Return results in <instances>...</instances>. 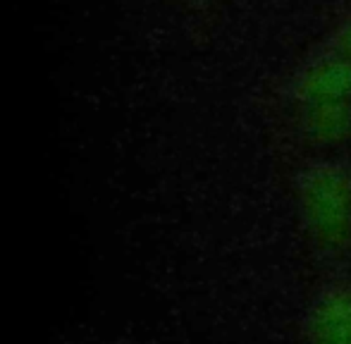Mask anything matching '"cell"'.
<instances>
[{"label": "cell", "mask_w": 351, "mask_h": 344, "mask_svg": "<svg viewBox=\"0 0 351 344\" xmlns=\"http://www.w3.org/2000/svg\"><path fill=\"white\" fill-rule=\"evenodd\" d=\"M301 130L318 144H342L351 139V101L306 103L301 110Z\"/></svg>", "instance_id": "3957f363"}, {"label": "cell", "mask_w": 351, "mask_h": 344, "mask_svg": "<svg viewBox=\"0 0 351 344\" xmlns=\"http://www.w3.org/2000/svg\"><path fill=\"white\" fill-rule=\"evenodd\" d=\"M294 96L301 103H330L351 101V58L332 53L320 58L299 75Z\"/></svg>", "instance_id": "7a4b0ae2"}, {"label": "cell", "mask_w": 351, "mask_h": 344, "mask_svg": "<svg viewBox=\"0 0 351 344\" xmlns=\"http://www.w3.org/2000/svg\"><path fill=\"white\" fill-rule=\"evenodd\" d=\"M332 51L337 56H344V58H351V22L344 24L332 38Z\"/></svg>", "instance_id": "277c9868"}, {"label": "cell", "mask_w": 351, "mask_h": 344, "mask_svg": "<svg viewBox=\"0 0 351 344\" xmlns=\"http://www.w3.org/2000/svg\"><path fill=\"white\" fill-rule=\"evenodd\" d=\"M301 204L311 230L328 244H339L351 234V175L342 165L320 163L306 170Z\"/></svg>", "instance_id": "6da1fadb"}]
</instances>
